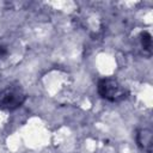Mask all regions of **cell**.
<instances>
[{
  "mask_svg": "<svg viewBox=\"0 0 153 153\" xmlns=\"http://www.w3.org/2000/svg\"><path fill=\"white\" fill-rule=\"evenodd\" d=\"M97 88H98L99 96L103 99L112 103L122 102L128 96L127 90L116 79H111V78H105L99 80Z\"/></svg>",
  "mask_w": 153,
  "mask_h": 153,
  "instance_id": "obj_1",
  "label": "cell"
},
{
  "mask_svg": "<svg viewBox=\"0 0 153 153\" xmlns=\"http://www.w3.org/2000/svg\"><path fill=\"white\" fill-rule=\"evenodd\" d=\"M25 98L26 96L20 87L8 86L0 90V108L8 110L17 109L24 103Z\"/></svg>",
  "mask_w": 153,
  "mask_h": 153,
  "instance_id": "obj_2",
  "label": "cell"
},
{
  "mask_svg": "<svg viewBox=\"0 0 153 153\" xmlns=\"http://www.w3.org/2000/svg\"><path fill=\"white\" fill-rule=\"evenodd\" d=\"M136 142L139 147L146 153H152L153 147V133L148 128H141L136 133Z\"/></svg>",
  "mask_w": 153,
  "mask_h": 153,
  "instance_id": "obj_3",
  "label": "cell"
},
{
  "mask_svg": "<svg viewBox=\"0 0 153 153\" xmlns=\"http://www.w3.org/2000/svg\"><path fill=\"white\" fill-rule=\"evenodd\" d=\"M140 41H141V45H142L143 50L151 53V50H152V36L147 31H143L140 36Z\"/></svg>",
  "mask_w": 153,
  "mask_h": 153,
  "instance_id": "obj_4",
  "label": "cell"
},
{
  "mask_svg": "<svg viewBox=\"0 0 153 153\" xmlns=\"http://www.w3.org/2000/svg\"><path fill=\"white\" fill-rule=\"evenodd\" d=\"M6 55H7V49H6V47H5L4 44H0V60L4 59Z\"/></svg>",
  "mask_w": 153,
  "mask_h": 153,
  "instance_id": "obj_5",
  "label": "cell"
}]
</instances>
